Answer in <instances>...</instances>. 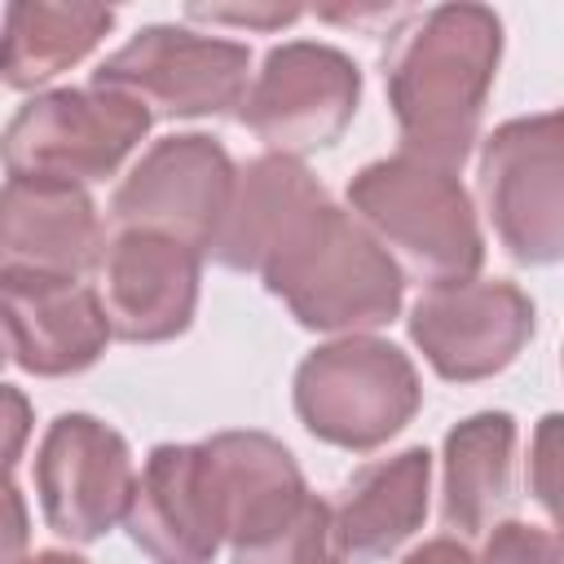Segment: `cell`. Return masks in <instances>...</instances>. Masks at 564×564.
Masks as SVG:
<instances>
[{
    "mask_svg": "<svg viewBox=\"0 0 564 564\" xmlns=\"http://www.w3.org/2000/svg\"><path fill=\"white\" fill-rule=\"evenodd\" d=\"M4 405H9V471L18 467V458H22V436H26V397L13 388V383H4Z\"/></svg>",
    "mask_w": 564,
    "mask_h": 564,
    "instance_id": "484cf974",
    "label": "cell"
},
{
    "mask_svg": "<svg viewBox=\"0 0 564 564\" xmlns=\"http://www.w3.org/2000/svg\"><path fill=\"white\" fill-rule=\"evenodd\" d=\"M198 445L229 551L273 538L313 498L295 454L269 432H216Z\"/></svg>",
    "mask_w": 564,
    "mask_h": 564,
    "instance_id": "9a60e30c",
    "label": "cell"
},
{
    "mask_svg": "<svg viewBox=\"0 0 564 564\" xmlns=\"http://www.w3.org/2000/svg\"><path fill=\"white\" fill-rule=\"evenodd\" d=\"M137 476L128 441L84 410L57 414L40 436L35 498L44 524L75 546H88L128 520Z\"/></svg>",
    "mask_w": 564,
    "mask_h": 564,
    "instance_id": "30bf717a",
    "label": "cell"
},
{
    "mask_svg": "<svg viewBox=\"0 0 564 564\" xmlns=\"http://www.w3.org/2000/svg\"><path fill=\"white\" fill-rule=\"evenodd\" d=\"M238 167L207 132H172L154 141L110 198V229L167 234L203 256L216 251L234 203Z\"/></svg>",
    "mask_w": 564,
    "mask_h": 564,
    "instance_id": "9c48e42d",
    "label": "cell"
},
{
    "mask_svg": "<svg viewBox=\"0 0 564 564\" xmlns=\"http://www.w3.org/2000/svg\"><path fill=\"white\" fill-rule=\"evenodd\" d=\"M291 405L322 445L370 454L388 445L423 405V383L397 344L379 335H344L317 344L291 379Z\"/></svg>",
    "mask_w": 564,
    "mask_h": 564,
    "instance_id": "277c9868",
    "label": "cell"
},
{
    "mask_svg": "<svg viewBox=\"0 0 564 564\" xmlns=\"http://www.w3.org/2000/svg\"><path fill=\"white\" fill-rule=\"evenodd\" d=\"M480 564H564V538L524 520H502L485 533Z\"/></svg>",
    "mask_w": 564,
    "mask_h": 564,
    "instance_id": "603a6c76",
    "label": "cell"
},
{
    "mask_svg": "<svg viewBox=\"0 0 564 564\" xmlns=\"http://www.w3.org/2000/svg\"><path fill=\"white\" fill-rule=\"evenodd\" d=\"M97 291L115 339L167 344L189 330L198 313L203 251L145 229H119L106 238L97 264Z\"/></svg>",
    "mask_w": 564,
    "mask_h": 564,
    "instance_id": "7c38bea8",
    "label": "cell"
},
{
    "mask_svg": "<svg viewBox=\"0 0 564 564\" xmlns=\"http://www.w3.org/2000/svg\"><path fill=\"white\" fill-rule=\"evenodd\" d=\"M115 26V9L88 0H22L4 9L0 79L18 93H35L62 70L79 66Z\"/></svg>",
    "mask_w": 564,
    "mask_h": 564,
    "instance_id": "ffe728a7",
    "label": "cell"
},
{
    "mask_svg": "<svg viewBox=\"0 0 564 564\" xmlns=\"http://www.w3.org/2000/svg\"><path fill=\"white\" fill-rule=\"evenodd\" d=\"M502 62V18L485 4H436L397 31L383 88L401 154L458 172L485 123Z\"/></svg>",
    "mask_w": 564,
    "mask_h": 564,
    "instance_id": "6da1fadb",
    "label": "cell"
},
{
    "mask_svg": "<svg viewBox=\"0 0 564 564\" xmlns=\"http://www.w3.org/2000/svg\"><path fill=\"white\" fill-rule=\"evenodd\" d=\"M106 251L97 203L84 185L9 176L0 194V273L84 282Z\"/></svg>",
    "mask_w": 564,
    "mask_h": 564,
    "instance_id": "5bb4252c",
    "label": "cell"
},
{
    "mask_svg": "<svg viewBox=\"0 0 564 564\" xmlns=\"http://www.w3.org/2000/svg\"><path fill=\"white\" fill-rule=\"evenodd\" d=\"M13 564H88V560L75 551H31L26 560H13Z\"/></svg>",
    "mask_w": 564,
    "mask_h": 564,
    "instance_id": "4316f807",
    "label": "cell"
},
{
    "mask_svg": "<svg viewBox=\"0 0 564 564\" xmlns=\"http://www.w3.org/2000/svg\"><path fill=\"white\" fill-rule=\"evenodd\" d=\"M260 282L317 335H375L401 317L405 273L339 203H313L269 251Z\"/></svg>",
    "mask_w": 564,
    "mask_h": 564,
    "instance_id": "7a4b0ae2",
    "label": "cell"
},
{
    "mask_svg": "<svg viewBox=\"0 0 564 564\" xmlns=\"http://www.w3.org/2000/svg\"><path fill=\"white\" fill-rule=\"evenodd\" d=\"M405 330L445 383H480L502 375L533 339V300L502 278L427 286Z\"/></svg>",
    "mask_w": 564,
    "mask_h": 564,
    "instance_id": "8fae6325",
    "label": "cell"
},
{
    "mask_svg": "<svg viewBox=\"0 0 564 564\" xmlns=\"http://www.w3.org/2000/svg\"><path fill=\"white\" fill-rule=\"evenodd\" d=\"M357 106L361 70L344 48L286 40L264 53L238 119L269 154L304 159L335 145L348 132Z\"/></svg>",
    "mask_w": 564,
    "mask_h": 564,
    "instance_id": "ba28073f",
    "label": "cell"
},
{
    "mask_svg": "<svg viewBox=\"0 0 564 564\" xmlns=\"http://www.w3.org/2000/svg\"><path fill=\"white\" fill-rule=\"evenodd\" d=\"M234 564H348L339 538H335V511L317 494L304 502V511L278 529L273 538L234 551Z\"/></svg>",
    "mask_w": 564,
    "mask_h": 564,
    "instance_id": "44dd1931",
    "label": "cell"
},
{
    "mask_svg": "<svg viewBox=\"0 0 564 564\" xmlns=\"http://www.w3.org/2000/svg\"><path fill=\"white\" fill-rule=\"evenodd\" d=\"M322 198L330 194L300 159H286V154L251 159L247 167H238L234 203L212 260L234 273H260L269 251L282 242V234Z\"/></svg>",
    "mask_w": 564,
    "mask_h": 564,
    "instance_id": "d6986e66",
    "label": "cell"
},
{
    "mask_svg": "<svg viewBox=\"0 0 564 564\" xmlns=\"http://www.w3.org/2000/svg\"><path fill=\"white\" fill-rule=\"evenodd\" d=\"M137 551L154 564H212L225 546L203 445H154L141 463L137 494L123 520Z\"/></svg>",
    "mask_w": 564,
    "mask_h": 564,
    "instance_id": "2e32d148",
    "label": "cell"
},
{
    "mask_svg": "<svg viewBox=\"0 0 564 564\" xmlns=\"http://www.w3.org/2000/svg\"><path fill=\"white\" fill-rule=\"evenodd\" d=\"M560 370H564V352H560Z\"/></svg>",
    "mask_w": 564,
    "mask_h": 564,
    "instance_id": "83f0119b",
    "label": "cell"
},
{
    "mask_svg": "<svg viewBox=\"0 0 564 564\" xmlns=\"http://www.w3.org/2000/svg\"><path fill=\"white\" fill-rule=\"evenodd\" d=\"M516 419L507 410L467 414L441 445V520L458 538H485L516 502Z\"/></svg>",
    "mask_w": 564,
    "mask_h": 564,
    "instance_id": "ac0fdd59",
    "label": "cell"
},
{
    "mask_svg": "<svg viewBox=\"0 0 564 564\" xmlns=\"http://www.w3.org/2000/svg\"><path fill=\"white\" fill-rule=\"evenodd\" d=\"M93 84L137 97L154 119H220L247 101L251 48L225 35L150 22L93 70Z\"/></svg>",
    "mask_w": 564,
    "mask_h": 564,
    "instance_id": "52a82bcc",
    "label": "cell"
},
{
    "mask_svg": "<svg viewBox=\"0 0 564 564\" xmlns=\"http://www.w3.org/2000/svg\"><path fill=\"white\" fill-rule=\"evenodd\" d=\"M0 317L9 361L35 379L84 375L115 339L101 291L88 282L0 273Z\"/></svg>",
    "mask_w": 564,
    "mask_h": 564,
    "instance_id": "4fadbf2b",
    "label": "cell"
},
{
    "mask_svg": "<svg viewBox=\"0 0 564 564\" xmlns=\"http://www.w3.org/2000/svg\"><path fill=\"white\" fill-rule=\"evenodd\" d=\"M427 494H432V454L423 445L397 449L352 471V480L339 489V502L330 507L335 538L348 564H375L401 551L427 520Z\"/></svg>",
    "mask_w": 564,
    "mask_h": 564,
    "instance_id": "e0dca14e",
    "label": "cell"
},
{
    "mask_svg": "<svg viewBox=\"0 0 564 564\" xmlns=\"http://www.w3.org/2000/svg\"><path fill=\"white\" fill-rule=\"evenodd\" d=\"M189 22H212V26H242V31H278L304 18L300 4H189Z\"/></svg>",
    "mask_w": 564,
    "mask_h": 564,
    "instance_id": "cb8c5ba5",
    "label": "cell"
},
{
    "mask_svg": "<svg viewBox=\"0 0 564 564\" xmlns=\"http://www.w3.org/2000/svg\"><path fill=\"white\" fill-rule=\"evenodd\" d=\"M154 115L115 88H48L26 97L4 128V172L97 185L145 141Z\"/></svg>",
    "mask_w": 564,
    "mask_h": 564,
    "instance_id": "8992f818",
    "label": "cell"
},
{
    "mask_svg": "<svg viewBox=\"0 0 564 564\" xmlns=\"http://www.w3.org/2000/svg\"><path fill=\"white\" fill-rule=\"evenodd\" d=\"M524 480H529V494L542 507V516L564 538V414L560 410H551L533 423Z\"/></svg>",
    "mask_w": 564,
    "mask_h": 564,
    "instance_id": "7402d4cb",
    "label": "cell"
},
{
    "mask_svg": "<svg viewBox=\"0 0 564 564\" xmlns=\"http://www.w3.org/2000/svg\"><path fill=\"white\" fill-rule=\"evenodd\" d=\"M480 212L498 247L529 269L564 260V110L498 123L476 159Z\"/></svg>",
    "mask_w": 564,
    "mask_h": 564,
    "instance_id": "5b68a950",
    "label": "cell"
},
{
    "mask_svg": "<svg viewBox=\"0 0 564 564\" xmlns=\"http://www.w3.org/2000/svg\"><path fill=\"white\" fill-rule=\"evenodd\" d=\"M344 198L405 278L449 286L480 273L485 234L458 172L414 154H388L366 163L348 181Z\"/></svg>",
    "mask_w": 564,
    "mask_h": 564,
    "instance_id": "3957f363",
    "label": "cell"
},
{
    "mask_svg": "<svg viewBox=\"0 0 564 564\" xmlns=\"http://www.w3.org/2000/svg\"><path fill=\"white\" fill-rule=\"evenodd\" d=\"M401 564H480V555H476L463 538H427V542L414 546Z\"/></svg>",
    "mask_w": 564,
    "mask_h": 564,
    "instance_id": "d4e9b609",
    "label": "cell"
}]
</instances>
